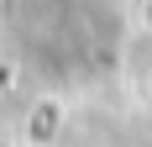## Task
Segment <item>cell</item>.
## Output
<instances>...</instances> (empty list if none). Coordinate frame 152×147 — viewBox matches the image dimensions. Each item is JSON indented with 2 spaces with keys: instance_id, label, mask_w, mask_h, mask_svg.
Returning a JSON list of instances; mask_svg holds the SVG:
<instances>
[{
  "instance_id": "6da1fadb",
  "label": "cell",
  "mask_w": 152,
  "mask_h": 147,
  "mask_svg": "<svg viewBox=\"0 0 152 147\" xmlns=\"http://www.w3.org/2000/svg\"><path fill=\"white\" fill-rule=\"evenodd\" d=\"M142 26L152 32V0H142Z\"/></svg>"
}]
</instances>
